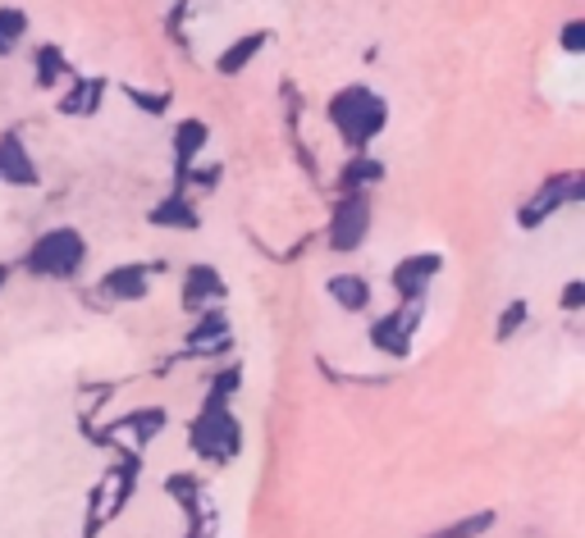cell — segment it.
<instances>
[{
    "instance_id": "28",
    "label": "cell",
    "mask_w": 585,
    "mask_h": 538,
    "mask_svg": "<svg viewBox=\"0 0 585 538\" xmlns=\"http://www.w3.org/2000/svg\"><path fill=\"white\" fill-rule=\"evenodd\" d=\"M10 283V265H0V287H5Z\"/></svg>"
},
{
    "instance_id": "22",
    "label": "cell",
    "mask_w": 585,
    "mask_h": 538,
    "mask_svg": "<svg viewBox=\"0 0 585 538\" xmlns=\"http://www.w3.org/2000/svg\"><path fill=\"white\" fill-rule=\"evenodd\" d=\"M526 320H531V306L517 297V302H508L504 306V316H498V324H494V343H512L517 333L526 329Z\"/></svg>"
},
{
    "instance_id": "21",
    "label": "cell",
    "mask_w": 585,
    "mask_h": 538,
    "mask_svg": "<svg viewBox=\"0 0 585 538\" xmlns=\"http://www.w3.org/2000/svg\"><path fill=\"white\" fill-rule=\"evenodd\" d=\"M494 529V511H475V515H462V521H453L435 534H425V538H481Z\"/></svg>"
},
{
    "instance_id": "2",
    "label": "cell",
    "mask_w": 585,
    "mask_h": 538,
    "mask_svg": "<svg viewBox=\"0 0 585 538\" xmlns=\"http://www.w3.org/2000/svg\"><path fill=\"white\" fill-rule=\"evenodd\" d=\"M24 269L33 279L74 283L82 269H88V238H82L78 229H69V223L37 233V242L28 246V256H24Z\"/></svg>"
},
{
    "instance_id": "24",
    "label": "cell",
    "mask_w": 585,
    "mask_h": 538,
    "mask_svg": "<svg viewBox=\"0 0 585 538\" xmlns=\"http://www.w3.org/2000/svg\"><path fill=\"white\" fill-rule=\"evenodd\" d=\"M243 388V370L238 366H225V370H215L211 374V384H206V397H220V401H233V393Z\"/></svg>"
},
{
    "instance_id": "15",
    "label": "cell",
    "mask_w": 585,
    "mask_h": 538,
    "mask_svg": "<svg viewBox=\"0 0 585 538\" xmlns=\"http://www.w3.org/2000/svg\"><path fill=\"white\" fill-rule=\"evenodd\" d=\"M270 47V33L266 28H256V33H243V37H233L229 47L215 55V74L220 78H238L247 69V64H256V55H262Z\"/></svg>"
},
{
    "instance_id": "9",
    "label": "cell",
    "mask_w": 585,
    "mask_h": 538,
    "mask_svg": "<svg viewBox=\"0 0 585 538\" xmlns=\"http://www.w3.org/2000/svg\"><path fill=\"white\" fill-rule=\"evenodd\" d=\"M229 297V283L220 279V269L215 265H188L183 269V287H179V306L188 316H202V310L220 306Z\"/></svg>"
},
{
    "instance_id": "6",
    "label": "cell",
    "mask_w": 585,
    "mask_h": 538,
    "mask_svg": "<svg viewBox=\"0 0 585 538\" xmlns=\"http://www.w3.org/2000/svg\"><path fill=\"white\" fill-rule=\"evenodd\" d=\"M421 316H425V302H398L389 316H380L371 324V347L384 356H407L411 338H417V329H421Z\"/></svg>"
},
{
    "instance_id": "13",
    "label": "cell",
    "mask_w": 585,
    "mask_h": 538,
    "mask_svg": "<svg viewBox=\"0 0 585 538\" xmlns=\"http://www.w3.org/2000/svg\"><path fill=\"white\" fill-rule=\"evenodd\" d=\"M147 219L156 223V229H175V233H198V229H202L198 196H188V192H169V196H161L156 206L147 210Z\"/></svg>"
},
{
    "instance_id": "1",
    "label": "cell",
    "mask_w": 585,
    "mask_h": 538,
    "mask_svg": "<svg viewBox=\"0 0 585 538\" xmlns=\"http://www.w3.org/2000/svg\"><path fill=\"white\" fill-rule=\"evenodd\" d=\"M325 119H330V128L339 132V142L348 146V151H366L384 132L389 105H384V97L376 92V87L348 82V87H339V92L330 97V105H325Z\"/></svg>"
},
{
    "instance_id": "26",
    "label": "cell",
    "mask_w": 585,
    "mask_h": 538,
    "mask_svg": "<svg viewBox=\"0 0 585 538\" xmlns=\"http://www.w3.org/2000/svg\"><path fill=\"white\" fill-rule=\"evenodd\" d=\"M558 47H562V55H585V18H568L562 24Z\"/></svg>"
},
{
    "instance_id": "27",
    "label": "cell",
    "mask_w": 585,
    "mask_h": 538,
    "mask_svg": "<svg viewBox=\"0 0 585 538\" xmlns=\"http://www.w3.org/2000/svg\"><path fill=\"white\" fill-rule=\"evenodd\" d=\"M558 310H568V316H576V310H585V279H572L568 287H562Z\"/></svg>"
},
{
    "instance_id": "12",
    "label": "cell",
    "mask_w": 585,
    "mask_h": 538,
    "mask_svg": "<svg viewBox=\"0 0 585 538\" xmlns=\"http://www.w3.org/2000/svg\"><path fill=\"white\" fill-rule=\"evenodd\" d=\"M325 297H330L343 316H366L376 302V287L366 274H357V269H343V274H330L325 279Z\"/></svg>"
},
{
    "instance_id": "14",
    "label": "cell",
    "mask_w": 585,
    "mask_h": 538,
    "mask_svg": "<svg viewBox=\"0 0 585 538\" xmlns=\"http://www.w3.org/2000/svg\"><path fill=\"white\" fill-rule=\"evenodd\" d=\"M165 424H169L165 407H138V411H128L111 434H115V438H124V452H138V447L156 443V438L165 434Z\"/></svg>"
},
{
    "instance_id": "5",
    "label": "cell",
    "mask_w": 585,
    "mask_h": 538,
    "mask_svg": "<svg viewBox=\"0 0 585 538\" xmlns=\"http://www.w3.org/2000/svg\"><path fill=\"white\" fill-rule=\"evenodd\" d=\"M576 201H585V174L581 169H562V174L549 178V183L535 188V196L517 210V223H522V229H539L545 219H554L562 206H576Z\"/></svg>"
},
{
    "instance_id": "7",
    "label": "cell",
    "mask_w": 585,
    "mask_h": 538,
    "mask_svg": "<svg viewBox=\"0 0 585 538\" xmlns=\"http://www.w3.org/2000/svg\"><path fill=\"white\" fill-rule=\"evenodd\" d=\"M444 256L440 252H417V256H403L394 269H389V283H394L398 302H425L430 283L440 279Z\"/></svg>"
},
{
    "instance_id": "23",
    "label": "cell",
    "mask_w": 585,
    "mask_h": 538,
    "mask_svg": "<svg viewBox=\"0 0 585 538\" xmlns=\"http://www.w3.org/2000/svg\"><path fill=\"white\" fill-rule=\"evenodd\" d=\"M165 492H169V498H175L188 515L202 507V479H198V475H169V479H165Z\"/></svg>"
},
{
    "instance_id": "8",
    "label": "cell",
    "mask_w": 585,
    "mask_h": 538,
    "mask_svg": "<svg viewBox=\"0 0 585 538\" xmlns=\"http://www.w3.org/2000/svg\"><path fill=\"white\" fill-rule=\"evenodd\" d=\"M233 347V333H229V320L220 306H211L198 316V324H192L188 343H183V361H215V356H225Z\"/></svg>"
},
{
    "instance_id": "3",
    "label": "cell",
    "mask_w": 585,
    "mask_h": 538,
    "mask_svg": "<svg viewBox=\"0 0 585 538\" xmlns=\"http://www.w3.org/2000/svg\"><path fill=\"white\" fill-rule=\"evenodd\" d=\"M188 443L202 461L229 465V461H238V452H243V424H238V415L229 411V401L206 397L202 415L192 420V430H188Z\"/></svg>"
},
{
    "instance_id": "10",
    "label": "cell",
    "mask_w": 585,
    "mask_h": 538,
    "mask_svg": "<svg viewBox=\"0 0 585 538\" xmlns=\"http://www.w3.org/2000/svg\"><path fill=\"white\" fill-rule=\"evenodd\" d=\"M151 293V265L147 260H133V265H115L111 274H101L97 283V297L105 306H133Z\"/></svg>"
},
{
    "instance_id": "25",
    "label": "cell",
    "mask_w": 585,
    "mask_h": 538,
    "mask_svg": "<svg viewBox=\"0 0 585 538\" xmlns=\"http://www.w3.org/2000/svg\"><path fill=\"white\" fill-rule=\"evenodd\" d=\"M119 92L133 101L138 110H147V115H165V110H169V92H142V87H119Z\"/></svg>"
},
{
    "instance_id": "4",
    "label": "cell",
    "mask_w": 585,
    "mask_h": 538,
    "mask_svg": "<svg viewBox=\"0 0 585 538\" xmlns=\"http://www.w3.org/2000/svg\"><path fill=\"white\" fill-rule=\"evenodd\" d=\"M371 219H376V196L371 192H339L330 206V229H325V246L334 256H353L357 246L371 238Z\"/></svg>"
},
{
    "instance_id": "20",
    "label": "cell",
    "mask_w": 585,
    "mask_h": 538,
    "mask_svg": "<svg viewBox=\"0 0 585 538\" xmlns=\"http://www.w3.org/2000/svg\"><path fill=\"white\" fill-rule=\"evenodd\" d=\"M28 37V14L18 5H5L0 10V55H14V47Z\"/></svg>"
},
{
    "instance_id": "16",
    "label": "cell",
    "mask_w": 585,
    "mask_h": 538,
    "mask_svg": "<svg viewBox=\"0 0 585 538\" xmlns=\"http://www.w3.org/2000/svg\"><path fill=\"white\" fill-rule=\"evenodd\" d=\"M69 82L74 87H69V92H60L55 110L64 119H92L101 110V97H105V87H111V82H105V78H78V74Z\"/></svg>"
},
{
    "instance_id": "11",
    "label": "cell",
    "mask_w": 585,
    "mask_h": 538,
    "mask_svg": "<svg viewBox=\"0 0 585 538\" xmlns=\"http://www.w3.org/2000/svg\"><path fill=\"white\" fill-rule=\"evenodd\" d=\"M0 183H14V188H37L41 183V169L33 161V151L24 146V138L10 128L0 132Z\"/></svg>"
},
{
    "instance_id": "19",
    "label": "cell",
    "mask_w": 585,
    "mask_h": 538,
    "mask_svg": "<svg viewBox=\"0 0 585 538\" xmlns=\"http://www.w3.org/2000/svg\"><path fill=\"white\" fill-rule=\"evenodd\" d=\"M211 142V128L202 119H183L175 124V155H179V165H198L202 161V151Z\"/></svg>"
},
{
    "instance_id": "18",
    "label": "cell",
    "mask_w": 585,
    "mask_h": 538,
    "mask_svg": "<svg viewBox=\"0 0 585 538\" xmlns=\"http://www.w3.org/2000/svg\"><path fill=\"white\" fill-rule=\"evenodd\" d=\"M64 78H74V64L64 60V51L55 47V41H41V47L33 51V82L41 87V92H55Z\"/></svg>"
},
{
    "instance_id": "17",
    "label": "cell",
    "mask_w": 585,
    "mask_h": 538,
    "mask_svg": "<svg viewBox=\"0 0 585 538\" xmlns=\"http://www.w3.org/2000/svg\"><path fill=\"white\" fill-rule=\"evenodd\" d=\"M380 183H384V165L371 151H353L334 178V192H376Z\"/></svg>"
}]
</instances>
